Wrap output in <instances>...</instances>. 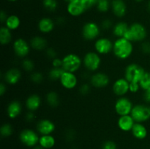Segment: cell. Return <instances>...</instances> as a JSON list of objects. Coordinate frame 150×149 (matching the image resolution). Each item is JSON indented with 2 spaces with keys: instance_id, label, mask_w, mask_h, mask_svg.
Instances as JSON below:
<instances>
[{
  "instance_id": "26",
  "label": "cell",
  "mask_w": 150,
  "mask_h": 149,
  "mask_svg": "<svg viewBox=\"0 0 150 149\" xmlns=\"http://www.w3.org/2000/svg\"><path fill=\"white\" fill-rule=\"evenodd\" d=\"M55 138L51 134L42 135L40 137L39 144L44 149H50L55 145Z\"/></svg>"
},
{
  "instance_id": "30",
  "label": "cell",
  "mask_w": 150,
  "mask_h": 149,
  "mask_svg": "<svg viewBox=\"0 0 150 149\" xmlns=\"http://www.w3.org/2000/svg\"><path fill=\"white\" fill-rule=\"evenodd\" d=\"M64 72V69L62 67H53L48 72V77L51 80L53 81H57V80H60L63 72Z\"/></svg>"
},
{
  "instance_id": "33",
  "label": "cell",
  "mask_w": 150,
  "mask_h": 149,
  "mask_svg": "<svg viewBox=\"0 0 150 149\" xmlns=\"http://www.w3.org/2000/svg\"><path fill=\"white\" fill-rule=\"evenodd\" d=\"M97 7L100 12L102 13H105L108 10L110 7L109 0H98L97 3Z\"/></svg>"
},
{
  "instance_id": "8",
  "label": "cell",
  "mask_w": 150,
  "mask_h": 149,
  "mask_svg": "<svg viewBox=\"0 0 150 149\" xmlns=\"http://www.w3.org/2000/svg\"><path fill=\"white\" fill-rule=\"evenodd\" d=\"M19 139L24 145L27 147H35L39 143L40 137L34 130L26 129L21 131Z\"/></svg>"
},
{
  "instance_id": "27",
  "label": "cell",
  "mask_w": 150,
  "mask_h": 149,
  "mask_svg": "<svg viewBox=\"0 0 150 149\" xmlns=\"http://www.w3.org/2000/svg\"><path fill=\"white\" fill-rule=\"evenodd\" d=\"M13 38L11 30L6 26H2L0 29V42L1 45H7L10 43Z\"/></svg>"
},
{
  "instance_id": "25",
  "label": "cell",
  "mask_w": 150,
  "mask_h": 149,
  "mask_svg": "<svg viewBox=\"0 0 150 149\" xmlns=\"http://www.w3.org/2000/svg\"><path fill=\"white\" fill-rule=\"evenodd\" d=\"M129 27L130 26H128L125 22H119L113 27V34L114 36L117 37L118 38L124 37L125 34L128 31Z\"/></svg>"
},
{
  "instance_id": "41",
  "label": "cell",
  "mask_w": 150,
  "mask_h": 149,
  "mask_svg": "<svg viewBox=\"0 0 150 149\" xmlns=\"http://www.w3.org/2000/svg\"><path fill=\"white\" fill-rule=\"evenodd\" d=\"M90 91V86L87 83H84V84L81 85L79 89V92L81 93L82 95H86L89 93Z\"/></svg>"
},
{
  "instance_id": "50",
  "label": "cell",
  "mask_w": 150,
  "mask_h": 149,
  "mask_svg": "<svg viewBox=\"0 0 150 149\" xmlns=\"http://www.w3.org/2000/svg\"><path fill=\"white\" fill-rule=\"evenodd\" d=\"M57 23H58V24H63V23H64V19L62 17L59 18L57 20Z\"/></svg>"
},
{
  "instance_id": "12",
  "label": "cell",
  "mask_w": 150,
  "mask_h": 149,
  "mask_svg": "<svg viewBox=\"0 0 150 149\" xmlns=\"http://www.w3.org/2000/svg\"><path fill=\"white\" fill-rule=\"evenodd\" d=\"M90 83L92 86L97 89L105 88L109 84L110 79L105 73L97 72L92 74L90 78Z\"/></svg>"
},
{
  "instance_id": "17",
  "label": "cell",
  "mask_w": 150,
  "mask_h": 149,
  "mask_svg": "<svg viewBox=\"0 0 150 149\" xmlns=\"http://www.w3.org/2000/svg\"><path fill=\"white\" fill-rule=\"evenodd\" d=\"M21 77V73L17 68H11L7 70L4 74V80L10 85L18 83Z\"/></svg>"
},
{
  "instance_id": "31",
  "label": "cell",
  "mask_w": 150,
  "mask_h": 149,
  "mask_svg": "<svg viewBox=\"0 0 150 149\" xmlns=\"http://www.w3.org/2000/svg\"><path fill=\"white\" fill-rule=\"evenodd\" d=\"M139 83H140L141 88L144 91L150 89V72H146Z\"/></svg>"
},
{
  "instance_id": "38",
  "label": "cell",
  "mask_w": 150,
  "mask_h": 149,
  "mask_svg": "<svg viewBox=\"0 0 150 149\" xmlns=\"http://www.w3.org/2000/svg\"><path fill=\"white\" fill-rule=\"evenodd\" d=\"M117 145L114 142L111 140H108V141L104 142L102 145V149H117Z\"/></svg>"
},
{
  "instance_id": "39",
  "label": "cell",
  "mask_w": 150,
  "mask_h": 149,
  "mask_svg": "<svg viewBox=\"0 0 150 149\" xmlns=\"http://www.w3.org/2000/svg\"><path fill=\"white\" fill-rule=\"evenodd\" d=\"M45 53H46L47 56L49 58H51V60H53L54 58L57 57V53L54 48H46V49H45Z\"/></svg>"
},
{
  "instance_id": "34",
  "label": "cell",
  "mask_w": 150,
  "mask_h": 149,
  "mask_svg": "<svg viewBox=\"0 0 150 149\" xmlns=\"http://www.w3.org/2000/svg\"><path fill=\"white\" fill-rule=\"evenodd\" d=\"M21 66L23 70L27 72H32L35 68V64H34L33 61L29 58H24L22 61Z\"/></svg>"
},
{
  "instance_id": "21",
  "label": "cell",
  "mask_w": 150,
  "mask_h": 149,
  "mask_svg": "<svg viewBox=\"0 0 150 149\" xmlns=\"http://www.w3.org/2000/svg\"><path fill=\"white\" fill-rule=\"evenodd\" d=\"M41 105V98L38 94H32L26 100V107L29 111H36Z\"/></svg>"
},
{
  "instance_id": "53",
  "label": "cell",
  "mask_w": 150,
  "mask_h": 149,
  "mask_svg": "<svg viewBox=\"0 0 150 149\" xmlns=\"http://www.w3.org/2000/svg\"><path fill=\"white\" fill-rule=\"evenodd\" d=\"M135 1H138V2H140V1H142V0H135Z\"/></svg>"
},
{
  "instance_id": "54",
  "label": "cell",
  "mask_w": 150,
  "mask_h": 149,
  "mask_svg": "<svg viewBox=\"0 0 150 149\" xmlns=\"http://www.w3.org/2000/svg\"><path fill=\"white\" fill-rule=\"evenodd\" d=\"M66 1H69V2H70V1H74V0H66Z\"/></svg>"
},
{
  "instance_id": "43",
  "label": "cell",
  "mask_w": 150,
  "mask_h": 149,
  "mask_svg": "<svg viewBox=\"0 0 150 149\" xmlns=\"http://www.w3.org/2000/svg\"><path fill=\"white\" fill-rule=\"evenodd\" d=\"M142 51L144 53H150V42H145L142 45Z\"/></svg>"
},
{
  "instance_id": "16",
  "label": "cell",
  "mask_w": 150,
  "mask_h": 149,
  "mask_svg": "<svg viewBox=\"0 0 150 149\" xmlns=\"http://www.w3.org/2000/svg\"><path fill=\"white\" fill-rule=\"evenodd\" d=\"M136 121L131 116V115H122L119 118L117 121V125L118 127L123 131H131L134 126Z\"/></svg>"
},
{
  "instance_id": "55",
  "label": "cell",
  "mask_w": 150,
  "mask_h": 149,
  "mask_svg": "<svg viewBox=\"0 0 150 149\" xmlns=\"http://www.w3.org/2000/svg\"><path fill=\"white\" fill-rule=\"evenodd\" d=\"M8 1H16V0H8Z\"/></svg>"
},
{
  "instance_id": "6",
  "label": "cell",
  "mask_w": 150,
  "mask_h": 149,
  "mask_svg": "<svg viewBox=\"0 0 150 149\" xmlns=\"http://www.w3.org/2000/svg\"><path fill=\"white\" fill-rule=\"evenodd\" d=\"M83 64L85 68L91 72H95L99 69L101 64V58L97 52H88L84 56Z\"/></svg>"
},
{
  "instance_id": "15",
  "label": "cell",
  "mask_w": 150,
  "mask_h": 149,
  "mask_svg": "<svg viewBox=\"0 0 150 149\" xmlns=\"http://www.w3.org/2000/svg\"><path fill=\"white\" fill-rule=\"evenodd\" d=\"M37 130L41 135L51 134L55 130V124L49 119H42L37 124Z\"/></svg>"
},
{
  "instance_id": "37",
  "label": "cell",
  "mask_w": 150,
  "mask_h": 149,
  "mask_svg": "<svg viewBox=\"0 0 150 149\" xmlns=\"http://www.w3.org/2000/svg\"><path fill=\"white\" fill-rule=\"evenodd\" d=\"M81 1L85 10H87V9L91 8L95 4H97L98 0H81Z\"/></svg>"
},
{
  "instance_id": "20",
  "label": "cell",
  "mask_w": 150,
  "mask_h": 149,
  "mask_svg": "<svg viewBox=\"0 0 150 149\" xmlns=\"http://www.w3.org/2000/svg\"><path fill=\"white\" fill-rule=\"evenodd\" d=\"M54 22L49 18H42L38 22V29L43 34L50 33L54 29Z\"/></svg>"
},
{
  "instance_id": "23",
  "label": "cell",
  "mask_w": 150,
  "mask_h": 149,
  "mask_svg": "<svg viewBox=\"0 0 150 149\" xmlns=\"http://www.w3.org/2000/svg\"><path fill=\"white\" fill-rule=\"evenodd\" d=\"M131 131L133 135L139 140H143L147 136V129L142 123H135Z\"/></svg>"
},
{
  "instance_id": "52",
  "label": "cell",
  "mask_w": 150,
  "mask_h": 149,
  "mask_svg": "<svg viewBox=\"0 0 150 149\" xmlns=\"http://www.w3.org/2000/svg\"><path fill=\"white\" fill-rule=\"evenodd\" d=\"M148 10L150 11V1H149V3H148Z\"/></svg>"
},
{
  "instance_id": "11",
  "label": "cell",
  "mask_w": 150,
  "mask_h": 149,
  "mask_svg": "<svg viewBox=\"0 0 150 149\" xmlns=\"http://www.w3.org/2000/svg\"><path fill=\"white\" fill-rule=\"evenodd\" d=\"M114 43L110 39L106 37H100L96 39L95 42V49L98 53L101 55L108 54L113 51Z\"/></svg>"
},
{
  "instance_id": "45",
  "label": "cell",
  "mask_w": 150,
  "mask_h": 149,
  "mask_svg": "<svg viewBox=\"0 0 150 149\" xmlns=\"http://www.w3.org/2000/svg\"><path fill=\"white\" fill-rule=\"evenodd\" d=\"M65 137L67 140H72L75 137V132L73 130H68L65 134Z\"/></svg>"
},
{
  "instance_id": "35",
  "label": "cell",
  "mask_w": 150,
  "mask_h": 149,
  "mask_svg": "<svg viewBox=\"0 0 150 149\" xmlns=\"http://www.w3.org/2000/svg\"><path fill=\"white\" fill-rule=\"evenodd\" d=\"M43 6L48 11H54L57 8V0H43Z\"/></svg>"
},
{
  "instance_id": "22",
  "label": "cell",
  "mask_w": 150,
  "mask_h": 149,
  "mask_svg": "<svg viewBox=\"0 0 150 149\" xmlns=\"http://www.w3.org/2000/svg\"><path fill=\"white\" fill-rule=\"evenodd\" d=\"M112 10L114 15L119 18H122L125 15L127 12V7L123 0H113Z\"/></svg>"
},
{
  "instance_id": "5",
  "label": "cell",
  "mask_w": 150,
  "mask_h": 149,
  "mask_svg": "<svg viewBox=\"0 0 150 149\" xmlns=\"http://www.w3.org/2000/svg\"><path fill=\"white\" fill-rule=\"evenodd\" d=\"M136 123H144L150 119V106L136 105L133 106L130 113Z\"/></svg>"
},
{
  "instance_id": "9",
  "label": "cell",
  "mask_w": 150,
  "mask_h": 149,
  "mask_svg": "<svg viewBox=\"0 0 150 149\" xmlns=\"http://www.w3.org/2000/svg\"><path fill=\"white\" fill-rule=\"evenodd\" d=\"M133 105L131 101L127 97L120 96L115 103V111L120 116L130 115Z\"/></svg>"
},
{
  "instance_id": "36",
  "label": "cell",
  "mask_w": 150,
  "mask_h": 149,
  "mask_svg": "<svg viewBox=\"0 0 150 149\" xmlns=\"http://www.w3.org/2000/svg\"><path fill=\"white\" fill-rule=\"evenodd\" d=\"M30 79L33 83L38 84L43 80V75H42V73L39 72H34L31 74Z\"/></svg>"
},
{
  "instance_id": "1",
  "label": "cell",
  "mask_w": 150,
  "mask_h": 149,
  "mask_svg": "<svg viewBox=\"0 0 150 149\" xmlns=\"http://www.w3.org/2000/svg\"><path fill=\"white\" fill-rule=\"evenodd\" d=\"M133 51V43L125 37L118 38L114 42L113 52L120 59H127L131 56Z\"/></svg>"
},
{
  "instance_id": "28",
  "label": "cell",
  "mask_w": 150,
  "mask_h": 149,
  "mask_svg": "<svg viewBox=\"0 0 150 149\" xmlns=\"http://www.w3.org/2000/svg\"><path fill=\"white\" fill-rule=\"evenodd\" d=\"M4 23H5L6 27H7L11 31H13L17 29L20 26L21 20L17 15H12L8 16Z\"/></svg>"
},
{
  "instance_id": "40",
  "label": "cell",
  "mask_w": 150,
  "mask_h": 149,
  "mask_svg": "<svg viewBox=\"0 0 150 149\" xmlns=\"http://www.w3.org/2000/svg\"><path fill=\"white\" fill-rule=\"evenodd\" d=\"M140 83H136V82H131L130 83V87H129V91L131 93H136L140 89Z\"/></svg>"
},
{
  "instance_id": "29",
  "label": "cell",
  "mask_w": 150,
  "mask_h": 149,
  "mask_svg": "<svg viewBox=\"0 0 150 149\" xmlns=\"http://www.w3.org/2000/svg\"><path fill=\"white\" fill-rule=\"evenodd\" d=\"M46 102L49 106L56 108L59 105V96L56 91H50L46 95Z\"/></svg>"
},
{
  "instance_id": "3",
  "label": "cell",
  "mask_w": 150,
  "mask_h": 149,
  "mask_svg": "<svg viewBox=\"0 0 150 149\" xmlns=\"http://www.w3.org/2000/svg\"><path fill=\"white\" fill-rule=\"evenodd\" d=\"M146 71L142 66L137 64H130L127 66L125 72V78L129 82L140 83L141 80L144 77Z\"/></svg>"
},
{
  "instance_id": "46",
  "label": "cell",
  "mask_w": 150,
  "mask_h": 149,
  "mask_svg": "<svg viewBox=\"0 0 150 149\" xmlns=\"http://www.w3.org/2000/svg\"><path fill=\"white\" fill-rule=\"evenodd\" d=\"M35 114H34L33 112L32 111H29V112H27L26 115V120L28 121V122H32L34 119H35Z\"/></svg>"
},
{
  "instance_id": "42",
  "label": "cell",
  "mask_w": 150,
  "mask_h": 149,
  "mask_svg": "<svg viewBox=\"0 0 150 149\" xmlns=\"http://www.w3.org/2000/svg\"><path fill=\"white\" fill-rule=\"evenodd\" d=\"M113 26L112 21L109 19H105L104 20H103L102 24H101V26L103 29H105V30H108V29H110Z\"/></svg>"
},
{
  "instance_id": "19",
  "label": "cell",
  "mask_w": 150,
  "mask_h": 149,
  "mask_svg": "<svg viewBox=\"0 0 150 149\" xmlns=\"http://www.w3.org/2000/svg\"><path fill=\"white\" fill-rule=\"evenodd\" d=\"M22 111V105L19 101L14 100L10 102L7 108V113L9 118H16L18 116Z\"/></svg>"
},
{
  "instance_id": "47",
  "label": "cell",
  "mask_w": 150,
  "mask_h": 149,
  "mask_svg": "<svg viewBox=\"0 0 150 149\" xmlns=\"http://www.w3.org/2000/svg\"><path fill=\"white\" fill-rule=\"evenodd\" d=\"M144 99L145 100V102L150 103V89L149 90H146L144 93Z\"/></svg>"
},
{
  "instance_id": "49",
  "label": "cell",
  "mask_w": 150,
  "mask_h": 149,
  "mask_svg": "<svg viewBox=\"0 0 150 149\" xmlns=\"http://www.w3.org/2000/svg\"><path fill=\"white\" fill-rule=\"evenodd\" d=\"M6 90H7L6 85L4 83H1V84H0V95L3 96L5 93Z\"/></svg>"
},
{
  "instance_id": "2",
  "label": "cell",
  "mask_w": 150,
  "mask_h": 149,
  "mask_svg": "<svg viewBox=\"0 0 150 149\" xmlns=\"http://www.w3.org/2000/svg\"><path fill=\"white\" fill-rule=\"evenodd\" d=\"M147 31L142 23H134L129 27L124 37L130 42H142L146 39Z\"/></svg>"
},
{
  "instance_id": "10",
  "label": "cell",
  "mask_w": 150,
  "mask_h": 149,
  "mask_svg": "<svg viewBox=\"0 0 150 149\" xmlns=\"http://www.w3.org/2000/svg\"><path fill=\"white\" fill-rule=\"evenodd\" d=\"M13 51L19 58H25L30 52V44L23 38H18L13 42Z\"/></svg>"
},
{
  "instance_id": "13",
  "label": "cell",
  "mask_w": 150,
  "mask_h": 149,
  "mask_svg": "<svg viewBox=\"0 0 150 149\" xmlns=\"http://www.w3.org/2000/svg\"><path fill=\"white\" fill-rule=\"evenodd\" d=\"M62 86L66 89H73L77 86L78 78L73 72L64 71L60 78Z\"/></svg>"
},
{
  "instance_id": "32",
  "label": "cell",
  "mask_w": 150,
  "mask_h": 149,
  "mask_svg": "<svg viewBox=\"0 0 150 149\" xmlns=\"http://www.w3.org/2000/svg\"><path fill=\"white\" fill-rule=\"evenodd\" d=\"M13 127L10 124H4L0 129L1 135L4 137H7L13 134Z\"/></svg>"
},
{
  "instance_id": "44",
  "label": "cell",
  "mask_w": 150,
  "mask_h": 149,
  "mask_svg": "<svg viewBox=\"0 0 150 149\" xmlns=\"http://www.w3.org/2000/svg\"><path fill=\"white\" fill-rule=\"evenodd\" d=\"M52 66L53 67H57V68L62 67V59L58 58V57L54 58L52 60Z\"/></svg>"
},
{
  "instance_id": "4",
  "label": "cell",
  "mask_w": 150,
  "mask_h": 149,
  "mask_svg": "<svg viewBox=\"0 0 150 149\" xmlns=\"http://www.w3.org/2000/svg\"><path fill=\"white\" fill-rule=\"evenodd\" d=\"M82 60L79 56L75 53H69L62 58V68L64 71L76 72L80 69Z\"/></svg>"
},
{
  "instance_id": "7",
  "label": "cell",
  "mask_w": 150,
  "mask_h": 149,
  "mask_svg": "<svg viewBox=\"0 0 150 149\" xmlns=\"http://www.w3.org/2000/svg\"><path fill=\"white\" fill-rule=\"evenodd\" d=\"M100 33V29L95 22H87L82 28V36L86 40L92 41L98 39Z\"/></svg>"
},
{
  "instance_id": "48",
  "label": "cell",
  "mask_w": 150,
  "mask_h": 149,
  "mask_svg": "<svg viewBox=\"0 0 150 149\" xmlns=\"http://www.w3.org/2000/svg\"><path fill=\"white\" fill-rule=\"evenodd\" d=\"M7 18H8V16L7 15L6 13H4V10H1V13H0V20H1V23H5Z\"/></svg>"
},
{
  "instance_id": "24",
  "label": "cell",
  "mask_w": 150,
  "mask_h": 149,
  "mask_svg": "<svg viewBox=\"0 0 150 149\" xmlns=\"http://www.w3.org/2000/svg\"><path fill=\"white\" fill-rule=\"evenodd\" d=\"M29 44L33 49L36 50V51H42V50L47 48L48 42L45 38L42 37L36 36L31 39Z\"/></svg>"
},
{
  "instance_id": "14",
  "label": "cell",
  "mask_w": 150,
  "mask_h": 149,
  "mask_svg": "<svg viewBox=\"0 0 150 149\" xmlns=\"http://www.w3.org/2000/svg\"><path fill=\"white\" fill-rule=\"evenodd\" d=\"M130 83L125 78L117 79L113 84V91L117 96H124L129 91Z\"/></svg>"
},
{
  "instance_id": "18",
  "label": "cell",
  "mask_w": 150,
  "mask_h": 149,
  "mask_svg": "<svg viewBox=\"0 0 150 149\" xmlns=\"http://www.w3.org/2000/svg\"><path fill=\"white\" fill-rule=\"evenodd\" d=\"M85 8L83 7L81 0H74L73 1L69 2L67 5V12L72 16H79L83 14L85 11Z\"/></svg>"
},
{
  "instance_id": "51",
  "label": "cell",
  "mask_w": 150,
  "mask_h": 149,
  "mask_svg": "<svg viewBox=\"0 0 150 149\" xmlns=\"http://www.w3.org/2000/svg\"><path fill=\"white\" fill-rule=\"evenodd\" d=\"M33 149H44V148L42 147H41L40 145V146H35Z\"/></svg>"
}]
</instances>
